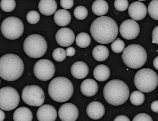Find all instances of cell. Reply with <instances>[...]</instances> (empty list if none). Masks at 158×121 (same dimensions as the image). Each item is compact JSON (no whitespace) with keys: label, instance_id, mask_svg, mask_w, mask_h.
<instances>
[{"label":"cell","instance_id":"26","mask_svg":"<svg viewBox=\"0 0 158 121\" xmlns=\"http://www.w3.org/2000/svg\"><path fill=\"white\" fill-rule=\"evenodd\" d=\"M76 43L77 45L80 48H86L91 44V37L86 32H81L77 35L76 38Z\"/></svg>","mask_w":158,"mask_h":121},{"label":"cell","instance_id":"38","mask_svg":"<svg viewBox=\"0 0 158 121\" xmlns=\"http://www.w3.org/2000/svg\"><path fill=\"white\" fill-rule=\"evenodd\" d=\"M66 52L67 53V56L69 57L74 56L76 54V51L75 48L73 47H69L67 48Z\"/></svg>","mask_w":158,"mask_h":121},{"label":"cell","instance_id":"27","mask_svg":"<svg viewBox=\"0 0 158 121\" xmlns=\"http://www.w3.org/2000/svg\"><path fill=\"white\" fill-rule=\"evenodd\" d=\"M145 101V96L143 92L135 91L131 94L130 101L132 105L135 106L142 105Z\"/></svg>","mask_w":158,"mask_h":121},{"label":"cell","instance_id":"14","mask_svg":"<svg viewBox=\"0 0 158 121\" xmlns=\"http://www.w3.org/2000/svg\"><path fill=\"white\" fill-rule=\"evenodd\" d=\"M56 42L62 47H69L73 44L75 40V35L72 30L67 27L62 28L56 34Z\"/></svg>","mask_w":158,"mask_h":121},{"label":"cell","instance_id":"8","mask_svg":"<svg viewBox=\"0 0 158 121\" xmlns=\"http://www.w3.org/2000/svg\"><path fill=\"white\" fill-rule=\"evenodd\" d=\"M1 30L2 34L6 39L11 40H17L24 32V24L18 18L9 17L2 22Z\"/></svg>","mask_w":158,"mask_h":121},{"label":"cell","instance_id":"16","mask_svg":"<svg viewBox=\"0 0 158 121\" xmlns=\"http://www.w3.org/2000/svg\"><path fill=\"white\" fill-rule=\"evenodd\" d=\"M36 115L39 121H55L57 118V113L54 107L46 104L38 109Z\"/></svg>","mask_w":158,"mask_h":121},{"label":"cell","instance_id":"23","mask_svg":"<svg viewBox=\"0 0 158 121\" xmlns=\"http://www.w3.org/2000/svg\"><path fill=\"white\" fill-rule=\"evenodd\" d=\"M93 74L95 79L98 81H105L109 79L110 76V70L106 65L100 64L94 68Z\"/></svg>","mask_w":158,"mask_h":121},{"label":"cell","instance_id":"9","mask_svg":"<svg viewBox=\"0 0 158 121\" xmlns=\"http://www.w3.org/2000/svg\"><path fill=\"white\" fill-rule=\"evenodd\" d=\"M21 97L24 103L31 106H41L45 100L43 90L37 85H27L24 87Z\"/></svg>","mask_w":158,"mask_h":121},{"label":"cell","instance_id":"2","mask_svg":"<svg viewBox=\"0 0 158 121\" xmlns=\"http://www.w3.org/2000/svg\"><path fill=\"white\" fill-rule=\"evenodd\" d=\"M24 64L21 58L14 54H6L0 59V76L7 81H16L24 71Z\"/></svg>","mask_w":158,"mask_h":121},{"label":"cell","instance_id":"30","mask_svg":"<svg viewBox=\"0 0 158 121\" xmlns=\"http://www.w3.org/2000/svg\"><path fill=\"white\" fill-rule=\"evenodd\" d=\"M1 9L6 13L12 12L15 8V0H1L0 3Z\"/></svg>","mask_w":158,"mask_h":121},{"label":"cell","instance_id":"41","mask_svg":"<svg viewBox=\"0 0 158 121\" xmlns=\"http://www.w3.org/2000/svg\"><path fill=\"white\" fill-rule=\"evenodd\" d=\"M153 65L155 69L158 70V56L156 57L153 60Z\"/></svg>","mask_w":158,"mask_h":121},{"label":"cell","instance_id":"43","mask_svg":"<svg viewBox=\"0 0 158 121\" xmlns=\"http://www.w3.org/2000/svg\"><path fill=\"white\" fill-rule=\"evenodd\" d=\"M138 1H146V0H138Z\"/></svg>","mask_w":158,"mask_h":121},{"label":"cell","instance_id":"18","mask_svg":"<svg viewBox=\"0 0 158 121\" xmlns=\"http://www.w3.org/2000/svg\"><path fill=\"white\" fill-rule=\"evenodd\" d=\"M70 71L74 78L78 80H81L85 78L88 75L89 68L85 62L78 61L72 65Z\"/></svg>","mask_w":158,"mask_h":121},{"label":"cell","instance_id":"29","mask_svg":"<svg viewBox=\"0 0 158 121\" xmlns=\"http://www.w3.org/2000/svg\"><path fill=\"white\" fill-rule=\"evenodd\" d=\"M88 12L87 8L83 6H79L74 9V15L77 19L84 20L87 18Z\"/></svg>","mask_w":158,"mask_h":121},{"label":"cell","instance_id":"28","mask_svg":"<svg viewBox=\"0 0 158 121\" xmlns=\"http://www.w3.org/2000/svg\"><path fill=\"white\" fill-rule=\"evenodd\" d=\"M148 11L152 19L158 21V0H152L150 2Z\"/></svg>","mask_w":158,"mask_h":121},{"label":"cell","instance_id":"6","mask_svg":"<svg viewBox=\"0 0 158 121\" xmlns=\"http://www.w3.org/2000/svg\"><path fill=\"white\" fill-rule=\"evenodd\" d=\"M134 84L139 91L143 93H150L155 90L157 86V74L151 69H141L135 73Z\"/></svg>","mask_w":158,"mask_h":121},{"label":"cell","instance_id":"32","mask_svg":"<svg viewBox=\"0 0 158 121\" xmlns=\"http://www.w3.org/2000/svg\"><path fill=\"white\" fill-rule=\"evenodd\" d=\"M67 53L65 50L62 48H57L52 52V57L56 61L61 62L66 58Z\"/></svg>","mask_w":158,"mask_h":121},{"label":"cell","instance_id":"17","mask_svg":"<svg viewBox=\"0 0 158 121\" xmlns=\"http://www.w3.org/2000/svg\"><path fill=\"white\" fill-rule=\"evenodd\" d=\"M87 116L94 120L101 119L105 113L104 105L98 101H93L88 104L86 107Z\"/></svg>","mask_w":158,"mask_h":121},{"label":"cell","instance_id":"1","mask_svg":"<svg viewBox=\"0 0 158 121\" xmlns=\"http://www.w3.org/2000/svg\"><path fill=\"white\" fill-rule=\"evenodd\" d=\"M90 31L96 41L101 44H108L116 40L118 33V27L113 19L102 16L92 22Z\"/></svg>","mask_w":158,"mask_h":121},{"label":"cell","instance_id":"37","mask_svg":"<svg viewBox=\"0 0 158 121\" xmlns=\"http://www.w3.org/2000/svg\"><path fill=\"white\" fill-rule=\"evenodd\" d=\"M152 43L158 44V26H156L152 31Z\"/></svg>","mask_w":158,"mask_h":121},{"label":"cell","instance_id":"25","mask_svg":"<svg viewBox=\"0 0 158 121\" xmlns=\"http://www.w3.org/2000/svg\"><path fill=\"white\" fill-rule=\"evenodd\" d=\"M92 55L95 60L98 61H105L109 57V51L105 45H97L93 49Z\"/></svg>","mask_w":158,"mask_h":121},{"label":"cell","instance_id":"7","mask_svg":"<svg viewBox=\"0 0 158 121\" xmlns=\"http://www.w3.org/2000/svg\"><path fill=\"white\" fill-rule=\"evenodd\" d=\"M48 44L45 39L38 34L28 36L23 44V49L27 56L37 59L42 57L47 52Z\"/></svg>","mask_w":158,"mask_h":121},{"label":"cell","instance_id":"24","mask_svg":"<svg viewBox=\"0 0 158 121\" xmlns=\"http://www.w3.org/2000/svg\"><path fill=\"white\" fill-rule=\"evenodd\" d=\"M92 10L96 15L102 16L108 12V4L105 0H95L92 4Z\"/></svg>","mask_w":158,"mask_h":121},{"label":"cell","instance_id":"22","mask_svg":"<svg viewBox=\"0 0 158 121\" xmlns=\"http://www.w3.org/2000/svg\"><path fill=\"white\" fill-rule=\"evenodd\" d=\"M33 114L31 111L26 107H20L16 110L13 115L15 121H31Z\"/></svg>","mask_w":158,"mask_h":121},{"label":"cell","instance_id":"4","mask_svg":"<svg viewBox=\"0 0 158 121\" xmlns=\"http://www.w3.org/2000/svg\"><path fill=\"white\" fill-rule=\"evenodd\" d=\"M72 82L64 77H57L53 79L48 86V92L52 100L64 103L70 99L74 94Z\"/></svg>","mask_w":158,"mask_h":121},{"label":"cell","instance_id":"13","mask_svg":"<svg viewBox=\"0 0 158 121\" xmlns=\"http://www.w3.org/2000/svg\"><path fill=\"white\" fill-rule=\"evenodd\" d=\"M58 116L62 121H76L78 118V109L72 103H66L59 108Z\"/></svg>","mask_w":158,"mask_h":121},{"label":"cell","instance_id":"20","mask_svg":"<svg viewBox=\"0 0 158 121\" xmlns=\"http://www.w3.org/2000/svg\"><path fill=\"white\" fill-rule=\"evenodd\" d=\"M38 7L40 12L42 15L51 16L56 12L57 3L55 0H40Z\"/></svg>","mask_w":158,"mask_h":121},{"label":"cell","instance_id":"21","mask_svg":"<svg viewBox=\"0 0 158 121\" xmlns=\"http://www.w3.org/2000/svg\"><path fill=\"white\" fill-rule=\"evenodd\" d=\"M54 20L56 24L58 26L65 27L71 21V15L66 9H59L55 13Z\"/></svg>","mask_w":158,"mask_h":121},{"label":"cell","instance_id":"19","mask_svg":"<svg viewBox=\"0 0 158 121\" xmlns=\"http://www.w3.org/2000/svg\"><path fill=\"white\" fill-rule=\"evenodd\" d=\"M80 89L82 94L85 96H94L98 91V85L93 79H86L81 84Z\"/></svg>","mask_w":158,"mask_h":121},{"label":"cell","instance_id":"39","mask_svg":"<svg viewBox=\"0 0 158 121\" xmlns=\"http://www.w3.org/2000/svg\"><path fill=\"white\" fill-rule=\"evenodd\" d=\"M151 109L153 112L158 113V100L152 102L151 104Z\"/></svg>","mask_w":158,"mask_h":121},{"label":"cell","instance_id":"40","mask_svg":"<svg viewBox=\"0 0 158 121\" xmlns=\"http://www.w3.org/2000/svg\"><path fill=\"white\" fill-rule=\"evenodd\" d=\"M114 121H130V120L127 116L124 115H119L116 117L114 120Z\"/></svg>","mask_w":158,"mask_h":121},{"label":"cell","instance_id":"31","mask_svg":"<svg viewBox=\"0 0 158 121\" xmlns=\"http://www.w3.org/2000/svg\"><path fill=\"white\" fill-rule=\"evenodd\" d=\"M125 44L122 40L117 39L111 44V49L115 53H121L125 49Z\"/></svg>","mask_w":158,"mask_h":121},{"label":"cell","instance_id":"15","mask_svg":"<svg viewBox=\"0 0 158 121\" xmlns=\"http://www.w3.org/2000/svg\"><path fill=\"white\" fill-rule=\"evenodd\" d=\"M147 8L145 5L138 1L132 3L128 9L130 17L137 21L144 19L147 15Z\"/></svg>","mask_w":158,"mask_h":121},{"label":"cell","instance_id":"3","mask_svg":"<svg viewBox=\"0 0 158 121\" xmlns=\"http://www.w3.org/2000/svg\"><path fill=\"white\" fill-rule=\"evenodd\" d=\"M103 95L109 104L119 106L123 105L128 100L130 90L124 81L115 79L106 84L103 90Z\"/></svg>","mask_w":158,"mask_h":121},{"label":"cell","instance_id":"36","mask_svg":"<svg viewBox=\"0 0 158 121\" xmlns=\"http://www.w3.org/2000/svg\"><path fill=\"white\" fill-rule=\"evenodd\" d=\"M74 0H61V6L65 9H71L74 6Z\"/></svg>","mask_w":158,"mask_h":121},{"label":"cell","instance_id":"42","mask_svg":"<svg viewBox=\"0 0 158 121\" xmlns=\"http://www.w3.org/2000/svg\"><path fill=\"white\" fill-rule=\"evenodd\" d=\"M3 111V110L2 109L0 110V112H1V115H0L1 119H0V121H1L4 120L5 119V114L4 112Z\"/></svg>","mask_w":158,"mask_h":121},{"label":"cell","instance_id":"12","mask_svg":"<svg viewBox=\"0 0 158 121\" xmlns=\"http://www.w3.org/2000/svg\"><path fill=\"white\" fill-rule=\"evenodd\" d=\"M120 35L125 40H131L135 39L139 35L140 26L135 20L128 19L123 21L120 26Z\"/></svg>","mask_w":158,"mask_h":121},{"label":"cell","instance_id":"10","mask_svg":"<svg viewBox=\"0 0 158 121\" xmlns=\"http://www.w3.org/2000/svg\"><path fill=\"white\" fill-rule=\"evenodd\" d=\"M20 96L18 92L10 86H6L0 90V108L11 111L18 106Z\"/></svg>","mask_w":158,"mask_h":121},{"label":"cell","instance_id":"35","mask_svg":"<svg viewBox=\"0 0 158 121\" xmlns=\"http://www.w3.org/2000/svg\"><path fill=\"white\" fill-rule=\"evenodd\" d=\"M133 121H153L152 118L146 113H140L134 118Z\"/></svg>","mask_w":158,"mask_h":121},{"label":"cell","instance_id":"34","mask_svg":"<svg viewBox=\"0 0 158 121\" xmlns=\"http://www.w3.org/2000/svg\"><path fill=\"white\" fill-rule=\"evenodd\" d=\"M129 2L128 0H115L114 6L115 9L119 12H123L129 7Z\"/></svg>","mask_w":158,"mask_h":121},{"label":"cell","instance_id":"5","mask_svg":"<svg viewBox=\"0 0 158 121\" xmlns=\"http://www.w3.org/2000/svg\"><path fill=\"white\" fill-rule=\"evenodd\" d=\"M122 57L127 67L138 69L145 64L147 60V53L143 46L139 44H132L124 49Z\"/></svg>","mask_w":158,"mask_h":121},{"label":"cell","instance_id":"11","mask_svg":"<svg viewBox=\"0 0 158 121\" xmlns=\"http://www.w3.org/2000/svg\"><path fill=\"white\" fill-rule=\"evenodd\" d=\"M56 69L54 63L46 59H40L35 63L33 73L35 77L41 81H48L54 76Z\"/></svg>","mask_w":158,"mask_h":121},{"label":"cell","instance_id":"33","mask_svg":"<svg viewBox=\"0 0 158 121\" xmlns=\"http://www.w3.org/2000/svg\"><path fill=\"white\" fill-rule=\"evenodd\" d=\"M26 19L29 23L34 25L37 24L40 21V16L37 11L31 10L27 14Z\"/></svg>","mask_w":158,"mask_h":121}]
</instances>
